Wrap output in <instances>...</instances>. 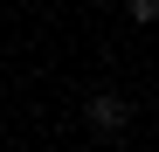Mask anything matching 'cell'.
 Segmentation results:
<instances>
[{"instance_id": "1", "label": "cell", "mask_w": 159, "mask_h": 152, "mask_svg": "<svg viewBox=\"0 0 159 152\" xmlns=\"http://www.w3.org/2000/svg\"><path fill=\"white\" fill-rule=\"evenodd\" d=\"M83 118H90V132H104V138H111V132H125V124H131V104H125L118 90H97L90 104H83Z\"/></svg>"}, {"instance_id": "2", "label": "cell", "mask_w": 159, "mask_h": 152, "mask_svg": "<svg viewBox=\"0 0 159 152\" xmlns=\"http://www.w3.org/2000/svg\"><path fill=\"white\" fill-rule=\"evenodd\" d=\"M131 21H159V0H131Z\"/></svg>"}]
</instances>
